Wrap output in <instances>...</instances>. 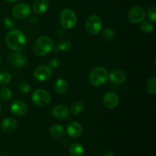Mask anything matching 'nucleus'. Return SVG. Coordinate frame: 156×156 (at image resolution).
Masks as SVG:
<instances>
[{"label":"nucleus","mask_w":156,"mask_h":156,"mask_svg":"<svg viewBox=\"0 0 156 156\" xmlns=\"http://www.w3.org/2000/svg\"><path fill=\"white\" fill-rule=\"evenodd\" d=\"M5 44L9 49L15 51H20L25 47L27 44L25 35L18 29H12L6 34Z\"/></svg>","instance_id":"1"},{"label":"nucleus","mask_w":156,"mask_h":156,"mask_svg":"<svg viewBox=\"0 0 156 156\" xmlns=\"http://www.w3.org/2000/svg\"><path fill=\"white\" fill-rule=\"evenodd\" d=\"M54 48V43L50 37L41 36L38 37L34 44L33 50L38 56H44L50 53Z\"/></svg>","instance_id":"2"},{"label":"nucleus","mask_w":156,"mask_h":156,"mask_svg":"<svg viewBox=\"0 0 156 156\" xmlns=\"http://www.w3.org/2000/svg\"><path fill=\"white\" fill-rule=\"evenodd\" d=\"M109 79V73L104 67L98 66L93 69L88 76V81L94 86H101L105 85Z\"/></svg>","instance_id":"3"},{"label":"nucleus","mask_w":156,"mask_h":156,"mask_svg":"<svg viewBox=\"0 0 156 156\" xmlns=\"http://www.w3.org/2000/svg\"><path fill=\"white\" fill-rule=\"evenodd\" d=\"M77 16L73 10L69 9H62L59 14V21L62 27L65 29H73L77 24Z\"/></svg>","instance_id":"4"},{"label":"nucleus","mask_w":156,"mask_h":156,"mask_svg":"<svg viewBox=\"0 0 156 156\" xmlns=\"http://www.w3.org/2000/svg\"><path fill=\"white\" fill-rule=\"evenodd\" d=\"M87 31L92 35H97L101 33L102 29V20L98 15H91L87 18L85 22Z\"/></svg>","instance_id":"5"},{"label":"nucleus","mask_w":156,"mask_h":156,"mask_svg":"<svg viewBox=\"0 0 156 156\" xmlns=\"http://www.w3.org/2000/svg\"><path fill=\"white\" fill-rule=\"evenodd\" d=\"M32 102L38 107H45L50 104L51 96L50 93L42 88L35 90L31 96Z\"/></svg>","instance_id":"6"},{"label":"nucleus","mask_w":156,"mask_h":156,"mask_svg":"<svg viewBox=\"0 0 156 156\" xmlns=\"http://www.w3.org/2000/svg\"><path fill=\"white\" fill-rule=\"evenodd\" d=\"M146 18L145 9L141 6H134L128 12V19L132 24H140Z\"/></svg>","instance_id":"7"},{"label":"nucleus","mask_w":156,"mask_h":156,"mask_svg":"<svg viewBox=\"0 0 156 156\" xmlns=\"http://www.w3.org/2000/svg\"><path fill=\"white\" fill-rule=\"evenodd\" d=\"M33 76L35 79L40 82H46L51 79L53 76L52 69L45 65H41L37 66L33 72Z\"/></svg>","instance_id":"8"},{"label":"nucleus","mask_w":156,"mask_h":156,"mask_svg":"<svg viewBox=\"0 0 156 156\" xmlns=\"http://www.w3.org/2000/svg\"><path fill=\"white\" fill-rule=\"evenodd\" d=\"M31 9L26 3H20L16 5L12 9V15L18 19H24L30 15Z\"/></svg>","instance_id":"9"},{"label":"nucleus","mask_w":156,"mask_h":156,"mask_svg":"<svg viewBox=\"0 0 156 156\" xmlns=\"http://www.w3.org/2000/svg\"><path fill=\"white\" fill-rule=\"evenodd\" d=\"M9 62L16 67H22L27 63V56L20 51L13 52L9 56Z\"/></svg>","instance_id":"10"},{"label":"nucleus","mask_w":156,"mask_h":156,"mask_svg":"<svg viewBox=\"0 0 156 156\" xmlns=\"http://www.w3.org/2000/svg\"><path fill=\"white\" fill-rule=\"evenodd\" d=\"M10 108L12 112L18 117L24 116L28 111V106L27 104L20 100H16L12 102Z\"/></svg>","instance_id":"11"},{"label":"nucleus","mask_w":156,"mask_h":156,"mask_svg":"<svg viewBox=\"0 0 156 156\" xmlns=\"http://www.w3.org/2000/svg\"><path fill=\"white\" fill-rule=\"evenodd\" d=\"M103 102L109 109H114L119 105V98L114 91H108L103 96Z\"/></svg>","instance_id":"12"},{"label":"nucleus","mask_w":156,"mask_h":156,"mask_svg":"<svg viewBox=\"0 0 156 156\" xmlns=\"http://www.w3.org/2000/svg\"><path fill=\"white\" fill-rule=\"evenodd\" d=\"M52 116L59 120L66 119L69 115V110L66 105H59L55 106L51 111Z\"/></svg>","instance_id":"13"},{"label":"nucleus","mask_w":156,"mask_h":156,"mask_svg":"<svg viewBox=\"0 0 156 156\" xmlns=\"http://www.w3.org/2000/svg\"><path fill=\"white\" fill-rule=\"evenodd\" d=\"M83 131L82 126L79 122H71L66 128V132L68 135L72 138H78L80 136Z\"/></svg>","instance_id":"14"},{"label":"nucleus","mask_w":156,"mask_h":156,"mask_svg":"<svg viewBox=\"0 0 156 156\" xmlns=\"http://www.w3.org/2000/svg\"><path fill=\"white\" fill-rule=\"evenodd\" d=\"M18 126V121L14 117H7L1 123V128L4 132L11 133L15 130Z\"/></svg>","instance_id":"15"},{"label":"nucleus","mask_w":156,"mask_h":156,"mask_svg":"<svg viewBox=\"0 0 156 156\" xmlns=\"http://www.w3.org/2000/svg\"><path fill=\"white\" fill-rule=\"evenodd\" d=\"M109 79L112 83L120 85L126 81V76L121 70H114L110 74Z\"/></svg>","instance_id":"16"},{"label":"nucleus","mask_w":156,"mask_h":156,"mask_svg":"<svg viewBox=\"0 0 156 156\" xmlns=\"http://www.w3.org/2000/svg\"><path fill=\"white\" fill-rule=\"evenodd\" d=\"M49 8V2L47 0H36L33 4V10L37 15L45 13Z\"/></svg>","instance_id":"17"},{"label":"nucleus","mask_w":156,"mask_h":156,"mask_svg":"<svg viewBox=\"0 0 156 156\" xmlns=\"http://www.w3.org/2000/svg\"><path fill=\"white\" fill-rule=\"evenodd\" d=\"M69 83L63 79H59L56 81L54 85L55 91L59 94H64L69 91Z\"/></svg>","instance_id":"18"},{"label":"nucleus","mask_w":156,"mask_h":156,"mask_svg":"<svg viewBox=\"0 0 156 156\" xmlns=\"http://www.w3.org/2000/svg\"><path fill=\"white\" fill-rule=\"evenodd\" d=\"M69 152L73 156H82L85 152V149L82 144L75 143L69 147Z\"/></svg>","instance_id":"19"},{"label":"nucleus","mask_w":156,"mask_h":156,"mask_svg":"<svg viewBox=\"0 0 156 156\" xmlns=\"http://www.w3.org/2000/svg\"><path fill=\"white\" fill-rule=\"evenodd\" d=\"M50 134L53 137L57 139L60 138L64 134V128L60 124H54L50 128Z\"/></svg>","instance_id":"20"},{"label":"nucleus","mask_w":156,"mask_h":156,"mask_svg":"<svg viewBox=\"0 0 156 156\" xmlns=\"http://www.w3.org/2000/svg\"><path fill=\"white\" fill-rule=\"evenodd\" d=\"M72 47V42L68 39L59 41L56 44V49L59 51H66Z\"/></svg>","instance_id":"21"},{"label":"nucleus","mask_w":156,"mask_h":156,"mask_svg":"<svg viewBox=\"0 0 156 156\" xmlns=\"http://www.w3.org/2000/svg\"><path fill=\"white\" fill-rule=\"evenodd\" d=\"M0 98L5 102H9L12 98V92L9 88H2L0 90Z\"/></svg>","instance_id":"22"},{"label":"nucleus","mask_w":156,"mask_h":156,"mask_svg":"<svg viewBox=\"0 0 156 156\" xmlns=\"http://www.w3.org/2000/svg\"><path fill=\"white\" fill-rule=\"evenodd\" d=\"M84 108H85V105L82 102L76 101L72 105L71 111L75 115H78L84 111Z\"/></svg>","instance_id":"23"},{"label":"nucleus","mask_w":156,"mask_h":156,"mask_svg":"<svg viewBox=\"0 0 156 156\" xmlns=\"http://www.w3.org/2000/svg\"><path fill=\"white\" fill-rule=\"evenodd\" d=\"M140 28H141V30L143 33L150 34L154 30V26L149 21H143L141 23Z\"/></svg>","instance_id":"24"},{"label":"nucleus","mask_w":156,"mask_h":156,"mask_svg":"<svg viewBox=\"0 0 156 156\" xmlns=\"http://www.w3.org/2000/svg\"><path fill=\"white\" fill-rule=\"evenodd\" d=\"M146 88H147L148 92L152 94H155L156 92V77L153 76L152 79H150L148 82L147 85H146Z\"/></svg>","instance_id":"25"},{"label":"nucleus","mask_w":156,"mask_h":156,"mask_svg":"<svg viewBox=\"0 0 156 156\" xmlns=\"http://www.w3.org/2000/svg\"><path fill=\"white\" fill-rule=\"evenodd\" d=\"M11 82V76L7 72L0 73V85H8Z\"/></svg>","instance_id":"26"},{"label":"nucleus","mask_w":156,"mask_h":156,"mask_svg":"<svg viewBox=\"0 0 156 156\" xmlns=\"http://www.w3.org/2000/svg\"><path fill=\"white\" fill-rule=\"evenodd\" d=\"M18 88L21 93L27 94V93L30 92V85H29V83H27V82H20L19 85H18Z\"/></svg>","instance_id":"27"},{"label":"nucleus","mask_w":156,"mask_h":156,"mask_svg":"<svg viewBox=\"0 0 156 156\" xmlns=\"http://www.w3.org/2000/svg\"><path fill=\"white\" fill-rule=\"evenodd\" d=\"M102 36L105 39L111 40L115 37V32L111 28H105L102 30Z\"/></svg>","instance_id":"28"},{"label":"nucleus","mask_w":156,"mask_h":156,"mask_svg":"<svg viewBox=\"0 0 156 156\" xmlns=\"http://www.w3.org/2000/svg\"><path fill=\"white\" fill-rule=\"evenodd\" d=\"M148 18L150 21L155 22L156 21V6L153 5L148 11Z\"/></svg>","instance_id":"29"},{"label":"nucleus","mask_w":156,"mask_h":156,"mask_svg":"<svg viewBox=\"0 0 156 156\" xmlns=\"http://www.w3.org/2000/svg\"><path fill=\"white\" fill-rule=\"evenodd\" d=\"M4 24L6 28L10 29V30H12L15 27V21H13V19H12L11 18H5L4 19Z\"/></svg>","instance_id":"30"},{"label":"nucleus","mask_w":156,"mask_h":156,"mask_svg":"<svg viewBox=\"0 0 156 156\" xmlns=\"http://www.w3.org/2000/svg\"><path fill=\"white\" fill-rule=\"evenodd\" d=\"M59 65H60V60L58 58H53L49 62V67L50 69H56L59 67Z\"/></svg>","instance_id":"31"},{"label":"nucleus","mask_w":156,"mask_h":156,"mask_svg":"<svg viewBox=\"0 0 156 156\" xmlns=\"http://www.w3.org/2000/svg\"><path fill=\"white\" fill-rule=\"evenodd\" d=\"M104 156H114V154L112 151H108L104 154Z\"/></svg>","instance_id":"32"},{"label":"nucleus","mask_w":156,"mask_h":156,"mask_svg":"<svg viewBox=\"0 0 156 156\" xmlns=\"http://www.w3.org/2000/svg\"><path fill=\"white\" fill-rule=\"evenodd\" d=\"M6 2H11V3H13V2H17L18 0H5Z\"/></svg>","instance_id":"33"},{"label":"nucleus","mask_w":156,"mask_h":156,"mask_svg":"<svg viewBox=\"0 0 156 156\" xmlns=\"http://www.w3.org/2000/svg\"><path fill=\"white\" fill-rule=\"evenodd\" d=\"M1 110H2V106L1 105H0V112H1Z\"/></svg>","instance_id":"34"},{"label":"nucleus","mask_w":156,"mask_h":156,"mask_svg":"<svg viewBox=\"0 0 156 156\" xmlns=\"http://www.w3.org/2000/svg\"><path fill=\"white\" fill-rule=\"evenodd\" d=\"M1 62H2V58L0 57V64H1Z\"/></svg>","instance_id":"35"}]
</instances>
